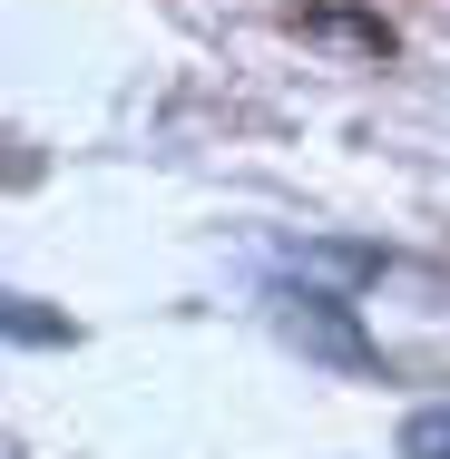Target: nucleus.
Masks as SVG:
<instances>
[{"instance_id":"f257e3e1","label":"nucleus","mask_w":450,"mask_h":459,"mask_svg":"<svg viewBox=\"0 0 450 459\" xmlns=\"http://www.w3.org/2000/svg\"><path fill=\"white\" fill-rule=\"evenodd\" d=\"M274 333L304 352V362L343 371V381H372L382 352H372V333L353 323V303L343 293H313V283H274Z\"/></svg>"},{"instance_id":"f03ea898","label":"nucleus","mask_w":450,"mask_h":459,"mask_svg":"<svg viewBox=\"0 0 450 459\" xmlns=\"http://www.w3.org/2000/svg\"><path fill=\"white\" fill-rule=\"evenodd\" d=\"M274 264H284V283H304V274H313V293H323V283H372V274H382V245L304 235V245H274Z\"/></svg>"},{"instance_id":"7ed1b4c3","label":"nucleus","mask_w":450,"mask_h":459,"mask_svg":"<svg viewBox=\"0 0 450 459\" xmlns=\"http://www.w3.org/2000/svg\"><path fill=\"white\" fill-rule=\"evenodd\" d=\"M401 459H450V411H411L401 420Z\"/></svg>"},{"instance_id":"20e7f679","label":"nucleus","mask_w":450,"mask_h":459,"mask_svg":"<svg viewBox=\"0 0 450 459\" xmlns=\"http://www.w3.org/2000/svg\"><path fill=\"white\" fill-rule=\"evenodd\" d=\"M10 342H69V323L40 313V293H10Z\"/></svg>"}]
</instances>
